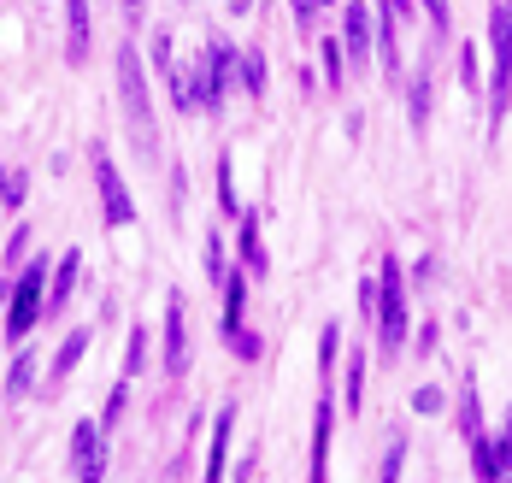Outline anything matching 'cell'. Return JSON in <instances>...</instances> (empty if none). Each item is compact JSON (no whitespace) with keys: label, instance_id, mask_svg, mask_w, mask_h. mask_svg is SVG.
<instances>
[{"label":"cell","instance_id":"25","mask_svg":"<svg viewBox=\"0 0 512 483\" xmlns=\"http://www.w3.org/2000/svg\"><path fill=\"white\" fill-rule=\"evenodd\" d=\"M242 89L248 95H265V54L259 48H242Z\"/></svg>","mask_w":512,"mask_h":483},{"label":"cell","instance_id":"26","mask_svg":"<svg viewBox=\"0 0 512 483\" xmlns=\"http://www.w3.org/2000/svg\"><path fill=\"white\" fill-rule=\"evenodd\" d=\"M24 189H30V183H24V171H6V165H0V213L24 207Z\"/></svg>","mask_w":512,"mask_h":483},{"label":"cell","instance_id":"17","mask_svg":"<svg viewBox=\"0 0 512 483\" xmlns=\"http://www.w3.org/2000/svg\"><path fill=\"white\" fill-rule=\"evenodd\" d=\"M101 454H106V430L83 419V425L71 430V460L83 466V460H101Z\"/></svg>","mask_w":512,"mask_h":483},{"label":"cell","instance_id":"3","mask_svg":"<svg viewBox=\"0 0 512 483\" xmlns=\"http://www.w3.org/2000/svg\"><path fill=\"white\" fill-rule=\"evenodd\" d=\"M377 283H383V295H377V354L389 360L407 342V283H401V260H383L377 266Z\"/></svg>","mask_w":512,"mask_h":483},{"label":"cell","instance_id":"32","mask_svg":"<svg viewBox=\"0 0 512 483\" xmlns=\"http://www.w3.org/2000/svg\"><path fill=\"white\" fill-rule=\"evenodd\" d=\"M377 295H383V283H377V277L365 271V277H359V313H365V319L377 313Z\"/></svg>","mask_w":512,"mask_h":483},{"label":"cell","instance_id":"30","mask_svg":"<svg viewBox=\"0 0 512 483\" xmlns=\"http://www.w3.org/2000/svg\"><path fill=\"white\" fill-rule=\"evenodd\" d=\"M460 83H465V89H477V83H483V65H477V48H471V42L460 48Z\"/></svg>","mask_w":512,"mask_h":483},{"label":"cell","instance_id":"21","mask_svg":"<svg viewBox=\"0 0 512 483\" xmlns=\"http://www.w3.org/2000/svg\"><path fill=\"white\" fill-rule=\"evenodd\" d=\"M242 266H248V271H265V242H259V218H254V213L242 218Z\"/></svg>","mask_w":512,"mask_h":483},{"label":"cell","instance_id":"13","mask_svg":"<svg viewBox=\"0 0 512 483\" xmlns=\"http://www.w3.org/2000/svg\"><path fill=\"white\" fill-rule=\"evenodd\" d=\"M77 271H83V254H65V260L53 266V283H48V313H42V319H53V313H65V307H71V295H77Z\"/></svg>","mask_w":512,"mask_h":483},{"label":"cell","instance_id":"33","mask_svg":"<svg viewBox=\"0 0 512 483\" xmlns=\"http://www.w3.org/2000/svg\"><path fill=\"white\" fill-rule=\"evenodd\" d=\"M442 407H448L442 389H412V413H442Z\"/></svg>","mask_w":512,"mask_h":483},{"label":"cell","instance_id":"8","mask_svg":"<svg viewBox=\"0 0 512 483\" xmlns=\"http://www.w3.org/2000/svg\"><path fill=\"white\" fill-rule=\"evenodd\" d=\"M189 366V319H183V295H171L165 301V372L183 377Z\"/></svg>","mask_w":512,"mask_h":483},{"label":"cell","instance_id":"29","mask_svg":"<svg viewBox=\"0 0 512 483\" xmlns=\"http://www.w3.org/2000/svg\"><path fill=\"white\" fill-rule=\"evenodd\" d=\"M336 324H324V336H318V372H324V383H330V360H336Z\"/></svg>","mask_w":512,"mask_h":483},{"label":"cell","instance_id":"35","mask_svg":"<svg viewBox=\"0 0 512 483\" xmlns=\"http://www.w3.org/2000/svg\"><path fill=\"white\" fill-rule=\"evenodd\" d=\"M424 18H430V30L442 36V30H448V0H424Z\"/></svg>","mask_w":512,"mask_h":483},{"label":"cell","instance_id":"11","mask_svg":"<svg viewBox=\"0 0 512 483\" xmlns=\"http://www.w3.org/2000/svg\"><path fill=\"white\" fill-rule=\"evenodd\" d=\"M330 430H336V407H330V395H318V413H312V483H330Z\"/></svg>","mask_w":512,"mask_h":483},{"label":"cell","instance_id":"22","mask_svg":"<svg viewBox=\"0 0 512 483\" xmlns=\"http://www.w3.org/2000/svg\"><path fill=\"white\" fill-rule=\"evenodd\" d=\"M401 466H407V436L395 430L389 448H383V472H377V483H401Z\"/></svg>","mask_w":512,"mask_h":483},{"label":"cell","instance_id":"23","mask_svg":"<svg viewBox=\"0 0 512 483\" xmlns=\"http://www.w3.org/2000/svg\"><path fill=\"white\" fill-rule=\"evenodd\" d=\"M142 366H148V330L136 324L130 342H124V377H142Z\"/></svg>","mask_w":512,"mask_h":483},{"label":"cell","instance_id":"28","mask_svg":"<svg viewBox=\"0 0 512 483\" xmlns=\"http://www.w3.org/2000/svg\"><path fill=\"white\" fill-rule=\"evenodd\" d=\"M218 207H224V213H242V201H236V171H230V160H218Z\"/></svg>","mask_w":512,"mask_h":483},{"label":"cell","instance_id":"38","mask_svg":"<svg viewBox=\"0 0 512 483\" xmlns=\"http://www.w3.org/2000/svg\"><path fill=\"white\" fill-rule=\"evenodd\" d=\"M142 6H148V0H124V12H130V18H142Z\"/></svg>","mask_w":512,"mask_h":483},{"label":"cell","instance_id":"15","mask_svg":"<svg viewBox=\"0 0 512 483\" xmlns=\"http://www.w3.org/2000/svg\"><path fill=\"white\" fill-rule=\"evenodd\" d=\"M201 71H206V83H212V95L224 101V95H230V77L242 71V54H236V48H206Z\"/></svg>","mask_w":512,"mask_h":483},{"label":"cell","instance_id":"37","mask_svg":"<svg viewBox=\"0 0 512 483\" xmlns=\"http://www.w3.org/2000/svg\"><path fill=\"white\" fill-rule=\"evenodd\" d=\"M154 65H165V71L177 65V59H171V36H165V30H159V36H154Z\"/></svg>","mask_w":512,"mask_h":483},{"label":"cell","instance_id":"9","mask_svg":"<svg viewBox=\"0 0 512 483\" xmlns=\"http://www.w3.org/2000/svg\"><path fill=\"white\" fill-rule=\"evenodd\" d=\"M342 48H348V59H371V0H348L342 6Z\"/></svg>","mask_w":512,"mask_h":483},{"label":"cell","instance_id":"34","mask_svg":"<svg viewBox=\"0 0 512 483\" xmlns=\"http://www.w3.org/2000/svg\"><path fill=\"white\" fill-rule=\"evenodd\" d=\"M230 348H236L242 360H259V336H254V330H236V336H230Z\"/></svg>","mask_w":512,"mask_h":483},{"label":"cell","instance_id":"36","mask_svg":"<svg viewBox=\"0 0 512 483\" xmlns=\"http://www.w3.org/2000/svg\"><path fill=\"white\" fill-rule=\"evenodd\" d=\"M359 383H365V360L348 366V407H359Z\"/></svg>","mask_w":512,"mask_h":483},{"label":"cell","instance_id":"27","mask_svg":"<svg viewBox=\"0 0 512 483\" xmlns=\"http://www.w3.org/2000/svg\"><path fill=\"white\" fill-rule=\"evenodd\" d=\"M460 425H465V442L483 436V407H477V389L471 383H465V395H460Z\"/></svg>","mask_w":512,"mask_h":483},{"label":"cell","instance_id":"14","mask_svg":"<svg viewBox=\"0 0 512 483\" xmlns=\"http://www.w3.org/2000/svg\"><path fill=\"white\" fill-rule=\"evenodd\" d=\"M89 354V324L83 330H71L65 342H59V354H53V366H48V389H65V377L77 372V360Z\"/></svg>","mask_w":512,"mask_h":483},{"label":"cell","instance_id":"18","mask_svg":"<svg viewBox=\"0 0 512 483\" xmlns=\"http://www.w3.org/2000/svg\"><path fill=\"white\" fill-rule=\"evenodd\" d=\"M471 472H477V483H507V478H501V460H495V442H489V436H471Z\"/></svg>","mask_w":512,"mask_h":483},{"label":"cell","instance_id":"5","mask_svg":"<svg viewBox=\"0 0 512 483\" xmlns=\"http://www.w3.org/2000/svg\"><path fill=\"white\" fill-rule=\"evenodd\" d=\"M89 165H95V189H101L106 224H136V201H130V189H124V177H118V165H112V154H106L101 142H95Z\"/></svg>","mask_w":512,"mask_h":483},{"label":"cell","instance_id":"31","mask_svg":"<svg viewBox=\"0 0 512 483\" xmlns=\"http://www.w3.org/2000/svg\"><path fill=\"white\" fill-rule=\"evenodd\" d=\"M206 271L224 283V236H218V230H206Z\"/></svg>","mask_w":512,"mask_h":483},{"label":"cell","instance_id":"4","mask_svg":"<svg viewBox=\"0 0 512 483\" xmlns=\"http://www.w3.org/2000/svg\"><path fill=\"white\" fill-rule=\"evenodd\" d=\"M489 48H495V77H489V118H501L512 101V0H489Z\"/></svg>","mask_w":512,"mask_h":483},{"label":"cell","instance_id":"2","mask_svg":"<svg viewBox=\"0 0 512 483\" xmlns=\"http://www.w3.org/2000/svg\"><path fill=\"white\" fill-rule=\"evenodd\" d=\"M48 283H53L48 260H30V266H24V277H18V283H12V295H6V342H24V336H30V324L48 313V295H42Z\"/></svg>","mask_w":512,"mask_h":483},{"label":"cell","instance_id":"7","mask_svg":"<svg viewBox=\"0 0 512 483\" xmlns=\"http://www.w3.org/2000/svg\"><path fill=\"white\" fill-rule=\"evenodd\" d=\"M171 101H177V112H212L218 107L206 71H189V65H171Z\"/></svg>","mask_w":512,"mask_h":483},{"label":"cell","instance_id":"20","mask_svg":"<svg viewBox=\"0 0 512 483\" xmlns=\"http://www.w3.org/2000/svg\"><path fill=\"white\" fill-rule=\"evenodd\" d=\"M30 383H36V354H18V360H12V372H6V401L30 395Z\"/></svg>","mask_w":512,"mask_h":483},{"label":"cell","instance_id":"10","mask_svg":"<svg viewBox=\"0 0 512 483\" xmlns=\"http://www.w3.org/2000/svg\"><path fill=\"white\" fill-rule=\"evenodd\" d=\"M95 42V18H89V0H65V59L83 65Z\"/></svg>","mask_w":512,"mask_h":483},{"label":"cell","instance_id":"12","mask_svg":"<svg viewBox=\"0 0 512 483\" xmlns=\"http://www.w3.org/2000/svg\"><path fill=\"white\" fill-rule=\"evenodd\" d=\"M230 430H236V407H224L212 419V448H206V478L201 483H224V460H230Z\"/></svg>","mask_w":512,"mask_h":483},{"label":"cell","instance_id":"16","mask_svg":"<svg viewBox=\"0 0 512 483\" xmlns=\"http://www.w3.org/2000/svg\"><path fill=\"white\" fill-rule=\"evenodd\" d=\"M242 307H248V277L230 271V277H224V342H230L236 330H248V324H242Z\"/></svg>","mask_w":512,"mask_h":483},{"label":"cell","instance_id":"19","mask_svg":"<svg viewBox=\"0 0 512 483\" xmlns=\"http://www.w3.org/2000/svg\"><path fill=\"white\" fill-rule=\"evenodd\" d=\"M407 118H412V130H424V124H430V71H418V77H412V89H407Z\"/></svg>","mask_w":512,"mask_h":483},{"label":"cell","instance_id":"24","mask_svg":"<svg viewBox=\"0 0 512 483\" xmlns=\"http://www.w3.org/2000/svg\"><path fill=\"white\" fill-rule=\"evenodd\" d=\"M342 77H348V48L324 36V83H330V89H342Z\"/></svg>","mask_w":512,"mask_h":483},{"label":"cell","instance_id":"1","mask_svg":"<svg viewBox=\"0 0 512 483\" xmlns=\"http://www.w3.org/2000/svg\"><path fill=\"white\" fill-rule=\"evenodd\" d=\"M118 95H124V124L142 148V160H159V124H154V101H148V77H142V59L136 42L118 48Z\"/></svg>","mask_w":512,"mask_h":483},{"label":"cell","instance_id":"6","mask_svg":"<svg viewBox=\"0 0 512 483\" xmlns=\"http://www.w3.org/2000/svg\"><path fill=\"white\" fill-rule=\"evenodd\" d=\"M412 18V0H377V59H383V71L389 77H401V42H395V30Z\"/></svg>","mask_w":512,"mask_h":483}]
</instances>
